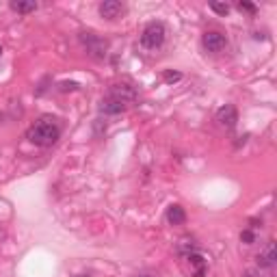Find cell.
Instances as JSON below:
<instances>
[{
  "instance_id": "ba28073f",
  "label": "cell",
  "mask_w": 277,
  "mask_h": 277,
  "mask_svg": "<svg viewBox=\"0 0 277 277\" xmlns=\"http://www.w3.org/2000/svg\"><path fill=\"white\" fill-rule=\"evenodd\" d=\"M258 266L260 269H273L275 266V262H277V251H275V243L273 241H269L266 243V247L258 253Z\"/></svg>"
},
{
  "instance_id": "9c48e42d",
  "label": "cell",
  "mask_w": 277,
  "mask_h": 277,
  "mask_svg": "<svg viewBox=\"0 0 277 277\" xmlns=\"http://www.w3.org/2000/svg\"><path fill=\"white\" fill-rule=\"evenodd\" d=\"M187 262H189V266H191L193 277H206L208 264H206V260H204L199 253H189V255H187Z\"/></svg>"
},
{
  "instance_id": "8fae6325",
  "label": "cell",
  "mask_w": 277,
  "mask_h": 277,
  "mask_svg": "<svg viewBox=\"0 0 277 277\" xmlns=\"http://www.w3.org/2000/svg\"><path fill=\"white\" fill-rule=\"evenodd\" d=\"M9 7H11L13 11H17V13H30V11H35V9H37V3H33V0H30V3H22V0H17V3H15V0H13Z\"/></svg>"
},
{
  "instance_id": "9a60e30c",
  "label": "cell",
  "mask_w": 277,
  "mask_h": 277,
  "mask_svg": "<svg viewBox=\"0 0 277 277\" xmlns=\"http://www.w3.org/2000/svg\"><path fill=\"white\" fill-rule=\"evenodd\" d=\"M182 76L178 74V71H165V80L167 83H176V80H180Z\"/></svg>"
},
{
  "instance_id": "7a4b0ae2",
  "label": "cell",
  "mask_w": 277,
  "mask_h": 277,
  "mask_svg": "<svg viewBox=\"0 0 277 277\" xmlns=\"http://www.w3.org/2000/svg\"><path fill=\"white\" fill-rule=\"evenodd\" d=\"M135 98H137V94L132 87L115 85L106 94V98L100 102V113L102 115H119V113L126 110V106L130 104V102H135Z\"/></svg>"
},
{
  "instance_id": "3957f363",
  "label": "cell",
  "mask_w": 277,
  "mask_h": 277,
  "mask_svg": "<svg viewBox=\"0 0 277 277\" xmlns=\"http://www.w3.org/2000/svg\"><path fill=\"white\" fill-rule=\"evenodd\" d=\"M165 35H167L165 24L162 22H150L141 33V44L147 50H156L165 44Z\"/></svg>"
},
{
  "instance_id": "e0dca14e",
  "label": "cell",
  "mask_w": 277,
  "mask_h": 277,
  "mask_svg": "<svg viewBox=\"0 0 277 277\" xmlns=\"http://www.w3.org/2000/svg\"><path fill=\"white\" fill-rule=\"evenodd\" d=\"M76 277H89V275H76Z\"/></svg>"
},
{
  "instance_id": "277c9868",
  "label": "cell",
  "mask_w": 277,
  "mask_h": 277,
  "mask_svg": "<svg viewBox=\"0 0 277 277\" xmlns=\"http://www.w3.org/2000/svg\"><path fill=\"white\" fill-rule=\"evenodd\" d=\"M80 44H83L87 48V52L91 57H106V50H108V44H106V39H102L98 37L96 33H80Z\"/></svg>"
},
{
  "instance_id": "5b68a950",
  "label": "cell",
  "mask_w": 277,
  "mask_h": 277,
  "mask_svg": "<svg viewBox=\"0 0 277 277\" xmlns=\"http://www.w3.org/2000/svg\"><path fill=\"white\" fill-rule=\"evenodd\" d=\"M201 46L206 52H221V50L228 46V37L219 30H208V33H204L201 37Z\"/></svg>"
},
{
  "instance_id": "5bb4252c",
  "label": "cell",
  "mask_w": 277,
  "mask_h": 277,
  "mask_svg": "<svg viewBox=\"0 0 277 277\" xmlns=\"http://www.w3.org/2000/svg\"><path fill=\"white\" fill-rule=\"evenodd\" d=\"M238 11H245V13H249V15H255V5H251V3H238Z\"/></svg>"
},
{
  "instance_id": "7c38bea8",
  "label": "cell",
  "mask_w": 277,
  "mask_h": 277,
  "mask_svg": "<svg viewBox=\"0 0 277 277\" xmlns=\"http://www.w3.org/2000/svg\"><path fill=\"white\" fill-rule=\"evenodd\" d=\"M241 241H243L245 245L255 243V234H253V230H251V228H249V230H243V232H241Z\"/></svg>"
},
{
  "instance_id": "4fadbf2b",
  "label": "cell",
  "mask_w": 277,
  "mask_h": 277,
  "mask_svg": "<svg viewBox=\"0 0 277 277\" xmlns=\"http://www.w3.org/2000/svg\"><path fill=\"white\" fill-rule=\"evenodd\" d=\"M210 9H212L214 13H219V15H228L230 13V7L228 5H221V3H212Z\"/></svg>"
},
{
  "instance_id": "6da1fadb",
  "label": "cell",
  "mask_w": 277,
  "mask_h": 277,
  "mask_svg": "<svg viewBox=\"0 0 277 277\" xmlns=\"http://www.w3.org/2000/svg\"><path fill=\"white\" fill-rule=\"evenodd\" d=\"M26 139L39 147H50L61 139V126L52 117H42L26 130Z\"/></svg>"
},
{
  "instance_id": "52a82bcc",
  "label": "cell",
  "mask_w": 277,
  "mask_h": 277,
  "mask_svg": "<svg viewBox=\"0 0 277 277\" xmlns=\"http://www.w3.org/2000/svg\"><path fill=\"white\" fill-rule=\"evenodd\" d=\"M98 11H100V15L104 17V20H117V17L124 15L126 5H124V3H119V0H106V3H102V5H100Z\"/></svg>"
},
{
  "instance_id": "30bf717a",
  "label": "cell",
  "mask_w": 277,
  "mask_h": 277,
  "mask_svg": "<svg viewBox=\"0 0 277 277\" xmlns=\"http://www.w3.org/2000/svg\"><path fill=\"white\" fill-rule=\"evenodd\" d=\"M165 219H167V223H171V225H182L184 221H187V212H184V208L178 206V204H171V206L167 208Z\"/></svg>"
},
{
  "instance_id": "2e32d148",
  "label": "cell",
  "mask_w": 277,
  "mask_h": 277,
  "mask_svg": "<svg viewBox=\"0 0 277 277\" xmlns=\"http://www.w3.org/2000/svg\"><path fill=\"white\" fill-rule=\"evenodd\" d=\"M0 57H3V46H0Z\"/></svg>"
},
{
  "instance_id": "8992f818",
  "label": "cell",
  "mask_w": 277,
  "mask_h": 277,
  "mask_svg": "<svg viewBox=\"0 0 277 277\" xmlns=\"http://www.w3.org/2000/svg\"><path fill=\"white\" fill-rule=\"evenodd\" d=\"M214 119H217V124L221 128L232 130L236 126V121H238V113H236V108L232 104H225V106H221L217 110V117H214Z\"/></svg>"
}]
</instances>
